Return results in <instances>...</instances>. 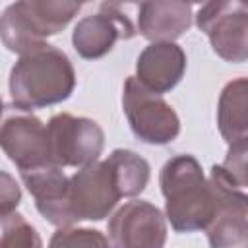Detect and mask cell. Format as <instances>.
<instances>
[{
	"label": "cell",
	"instance_id": "cell-16",
	"mask_svg": "<svg viewBox=\"0 0 248 248\" xmlns=\"http://www.w3.org/2000/svg\"><path fill=\"white\" fill-rule=\"evenodd\" d=\"M105 161L110 167V172L122 198H134L145 190L151 169L143 157L130 149H114Z\"/></svg>",
	"mask_w": 248,
	"mask_h": 248
},
{
	"label": "cell",
	"instance_id": "cell-5",
	"mask_svg": "<svg viewBox=\"0 0 248 248\" xmlns=\"http://www.w3.org/2000/svg\"><path fill=\"white\" fill-rule=\"evenodd\" d=\"M50 161L54 167H85L99 161L105 147L103 128L85 116L54 114L46 124Z\"/></svg>",
	"mask_w": 248,
	"mask_h": 248
},
{
	"label": "cell",
	"instance_id": "cell-9",
	"mask_svg": "<svg viewBox=\"0 0 248 248\" xmlns=\"http://www.w3.org/2000/svg\"><path fill=\"white\" fill-rule=\"evenodd\" d=\"M114 176L107 161H95L81 167L70 176V211L74 223L78 221H101L116 207L120 200Z\"/></svg>",
	"mask_w": 248,
	"mask_h": 248
},
{
	"label": "cell",
	"instance_id": "cell-11",
	"mask_svg": "<svg viewBox=\"0 0 248 248\" xmlns=\"http://www.w3.org/2000/svg\"><path fill=\"white\" fill-rule=\"evenodd\" d=\"M138 31L126 12H122V6L105 2L97 14L85 16L76 23L72 45L81 58L95 60L108 54L116 41H128Z\"/></svg>",
	"mask_w": 248,
	"mask_h": 248
},
{
	"label": "cell",
	"instance_id": "cell-21",
	"mask_svg": "<svg viewBox=\"0 0 248 248\" xmlns=\"http://www.w3.org/2000/svg\"><path fill=\"white\" fill-rule=\"evenodd\" d=\"M2 112H4V103H2V97H0V116H2Z\"/></svg>",
	"mask_w": 248,
	"mask_h": 248
},
{
	"label": "cell",
	"instance_id": "cell-4",
	"mask_svg": "<svg viewBox=\"0 0 248 248\" xmlns=\"http://www.w3.org/2000/svg\"><path fill=\"white\" fill-rule=\"evenodd\" d=\"M122 108L134 136L149 145H167L180 134V118L161 97L130 76L122 89Z\"/></svg>",
	"mask_w": 248,
	"mask_h": 248
},
{
	"label": "cell",
	"instance_id": "cell-13",
	"mask_svg": "<svg viewBox=\"0 0 248 248\" xmlns=\"http://www.w3.org/2000/svg\"><path fill=\"white\" fill-rule=\"evenodd\" d=\"M186 72V54L176 43H151L136 60V79L147 91L161 95L174 89Z\"/></svg>",
	"mask_w": 248,
	"mask_h": 248
},
{
	"label": "cell",
	"instance_id": "cell-17",
	"mask_svg": "<svg viewBox=\"0 0 248 248\" xmlns=\"http://www.w3.org/2000/svg\"><path fill=\"white\" fill-rule=\"evenodd\" d=\"M0 248H43L37 229L19 213L0 215Z\"/></svg>",
	"mask_w": 248,
	"mask_h": 248
},
{
	"label": "cell",
	"instance_id": "cell-10",
	"mask_svg": "<svg viewBox=\"0 0 248 248\" xmlns=\"http://www.w3.org/2000/svg\"><path fill=\"white\" fill-rule=\"evenodd\" d=\"M0 147L19 174L52 165L46 126L29 112L10 114L0 122Z\"/></svg>",
	"mask_w": 248,
	"mask_h": 248
},
{
	"label": "cell",
	"instance_id": "cell-3",
	"mask_svg": "<svg viewBox=\"0 0 248 248\" xmlns=\"http://www.w3.org/2000/svg\"><path fill=\"white\" fill-rule=\"evenodd\" d=\"M79 2L70 0H21L0 14V41L16 54H25L46 37L60 33L79 12Z\"/></svg>",
	"mask_w": 248,
	"mask_h": 248
},
{
	"label": "cell",
	"instance_id": "cell-19",
	"mask_svg": "<svg viewBox=\"0 0 248 248\" xmlns=\"http://www.w3.org/2000/svg\"><path fill=\"white\" fill-rule=\"evenodd\" d=\"M246 143H236V145H229V153L227 159L219 165L223 169V172L229 176V180L246 190Z\"/></svg>",
	"mask_w": 248,
	"mask_h": 248
},
{
	"label": "cell",
	"instance_id": "cell-12",
	"mask_svg": "<svg viewBox=\"0 0 248 248\" xmlns=\"http://www.w3.org/2000/svg\"><path fill=\"white\" fill-rule=\"evenodd\" d=\"M21 180L35 200L37 211L50 225L58 229L74 225V217H72L70 202H68L70 178L64 174L60 167L48 165L39 170L23 172Z\"/></svg>",
	"mask_w": 248,
	"mask_h": 248
},
{
	"label": "cell",
	"instance_id": "cell-15",
	"mask_svg": "<svg viewBox=\"0 0 248 248\" xmlns=\"http://www.w3.org/2000/svg\"><path fill=\"white\" fill-rule=\"evenodd\" d=\"M217 126L229 145L248 141V81L238 78L229 81L217 103Z\"/></svg>",
	"mask_w": 248,
	"mask_h": 248
},
{
	"label": "cell",
	"instance_id": "cell-1",
	"mask_svg": "<svg viewBox=\"0 0 248 248\" xmlns=\"http://www.w3.org/2000/svg\"><path fill=\"white\" fill-rule=\"evenodd\" d=\"M12 105L31 112L66 101L76 87V72L66 52L45 43L14 64L10 72Z\"/></svg>",
	"mask_w": 248,
	"mask_h": 248
},
{
	"label": "cell",
	"instance_id": "cell-7",
	"mask_svg": "<svg viewBox=\"0 0 248 248\" xmlns=\"http://www.w3.org/2000/svg\"><path fill=\"white\" fill-rule=\"evenodd\" d=\"M196 25L203 31L217 56L242 64L248 58V8L236 0H215L200 6Z\"/></svg>",
	"mask_w": 248,
	"mask_h": 248
},
{
	"label": "cell",
	"instance_id": "cell-6",
	"mask_svg": "<svg viewBox=\"0 0 248 248\" xmlns=\"http://www.w3.org/2000/svg\"><path fill=\"white\" fill-rule=\"evenodd\" d=\"M209 186L215 198V215L209 223V248H248V196L234 186L219 165H213Z\"/></svg>",
	"mask_w": 248,
	"mask_h": 248
},
{
	"label": "cell",
	"instance_id": "cell-18",
	"mask_svg": "<svg viewBox=\"0 0 248 248\" xmlns=\"http://www.w3.org/2000/svg\"><path fill=\"white\" fill-rule=\"evenodd\" d=\"M48 248H110V246L107 236L97 229L60 227L52 234Z\"/></svg>",
	"mask_w": 248,
	"mask_h": 248
},
{
	"label": "cell",
	"instance_id": "cell-8",
	"mask_svg": "<svg viewBox=\"0 0 248 248\" xmlns=\"http://www.w3.org/2000/svg\"><path fill=\"white\" fill-rule=\"evenodd\" d=\"M110 248H163L167 242V219L163 211L145 202L132 200L108 219Z\"/></svg>",
	"mask_w": 248,
	"mask_h": 248
},
{
	"label": "cell",
	"instance_id": "cell-14",
	"mask_svg": "<svg viewBox=\"0 0 248 248\" xmlns=\"http://www.w3.org/2000/svg\"><path fill=\"white\" fill-rule=\"evenodd\" d=\"M192 25V4L155 0L138 6V31L151 43H174Z\"/></svg>",
	"mask_w": 248,
	"mask_h": 248
},
{
	"label": "cell",
	"instance_id": "cell-2",
	"mask_svg": "<svg viewBox=\"0 0 248 248\" xmlns=\"http://www.w3.org/2000/svg\"><path fill=\"white\" fill-rule=\"evenodd\" d=\"M165 219L176 232L205 231L215 215V198L202 165L192 155L170 157L159 176Z\"/></svg>",
	"mask_w": 248,
	"mask_h": 248
},
{
	"label": "cell",
	"instance_id": "cell-20",
	"mask_svg": "<svg viewBox=\"0 0 248 248\" xmlns=\"http://www.w3.org/2000/svg\"><path fill=\"white\" fill-rule=\"evenodd\" d=\"M19 202H21L19 184L16 182V178L10 172L0 170V215L16 211Z\"/></svg>",
	"mask_w": 248,
	"mask_h": 248
}]
</instances>
